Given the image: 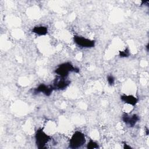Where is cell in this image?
<instances>
[{
	"mask_svg": "<svg viewBox=\"0 0 149 149\" xmlns=\"http://www.w3.org/2000/svg\"><path fill=\"white\" fill-rule=\"evenodd\" d=\"M79 69L73 66L69 62H66L59 64L55 69V73L60 77H67L70 72L79 73Z\"/></svg>",
	"mask_w": 149,
	"mask_h": 149,
	"instance_id": "obj_1",
	"label": "cell"
},
{
	"mask_svg": "<svg viewBox=\"0 0 149 149\" xmlns=\"http://www.w3.org/2000/svg\"><path fill=\"white\" fill-rule=\"evenodd\" d=\"M86 143V137L83 133L80 131H76L72 136L70 140L69 147L72 149L80 148Z\"/></svg>",
	"mask_w": 149,
	"mask_h": 149,
	"instance_id": "obj_2",
	"label": "cell"
},
{
	"mask_svg": "<svg viewBox=\"0 0 149 149\" xmlns=\"http://www.w3.org/2000/svg\"><path fill=\"white\" fill-rule=\"evenodd\" d=\"M51 137L47 134L42 129H38L35 134L36 144L38 148L42 149L46 148L47 144L51 140Z\"/></svg>",
	"mask_w": 149,
	"mask_h": 149,
	"instance_id": "obj_3",
	"label": "cell"
},
{
	"mask_svg": "<svg viewBox=\"0 0 149 149\" xmlns=\"http://www.w3.org/2000/svg\"><path fill=\"white\" fill-rule=\"evenodd\" d=\"M73 41L79 47L85 48H93L95 45V40L77 35H74L73 36Z\"/></svg>",
	"mask_w": 149,
	"mask_h": 149,
	"instance_id": "obj_4",
	"label": "cell"
},
{
	"mask_svg": "<svg viewBox=\"0 0 149 149\" xmlns=\"http://www.w3.org/2000/svg\"><path fill=\"white\" fill-rule=\"evenodd\" d=\"M70 84V81L66 79V77H62L57 76L53 81L52 85L54 90H63L66 88Z\"/></svg>",
	"mask_w": 149,
	"mask_h": 149,
	"instance_id": "obj_5",
	"label": "cell"
},
{
	"mask_svg": "<svg viewBox=\"0 0 149 149\" xmlns=\"http://www.w3.org/2000/svg\"><path fill=\"white\" fill-rule=\"evenodd\" d=\"M122 119L126 125L132 127L140 120V117L137 114L129 115L127 113H125L122 115Z\"/></svg>",
	"mask_w": 149,
	"mask_h": 149,
	"instance_id": "obj_6",
	"label": "cell"
},
{
	"mask_svg": "<svg viewBox=\"0 0 149 149\" xmlns=\"http://www.w3.org/2000/svg\"><path fill=\"white\" fill-rule=\"evenodd\" d=\"M54 90V89L52 85H46L44 83H41L33 90V93L34 94L42 93L45 95L49 97Z\"/></svg>",
	"mask_w": 149,
	"mask_h": 149,
	"instance_id": "obj_7",
	"label": "cell"
},
{
	"mask_svg": "<svg viewBox=\"0 0 149 149\" xmlns=\"http://www.w3.org/2000/svg\"><path fill=\"white\" fill-rule=\"evenodd\" d=\"M120 100L125 103L132 106L136 105L139 101V99L133 95H127V94L121 95Z\"/></svg>",
	"mask_w": 149,
	"mask_h": 149,
	"instance_id": "obj_8",
	"label": "cell"
},
{
	"mask_svg": "<svg viewBox=\"0 0 149 149\" xmlns=\"http://www.w3.org/2000/svg\"><path fill=\"white\" fill-rule=\"evenodd\" d=\"M31 32L40 36H45L48 33V28L44 26H35L32 29Z\"/></svg>",
	"mask_w": 149,
	"mask_h": 149,
	"instance_id": "obj_9",
	"label": "cell"
},
{
	"mask_svg": "<svg viewBox=\"0 0 149 149\" xmlns=\"http://www.w3.org/2000/svg\"><path fill=\"white\" fill-rule=\"evenodd\" d=\"M99 147L98 144L97 142L93 141V140H90L87 144V148L88 149H93V148H98Z\"/></svg>",
	"mask_w": 149,
	"mask_h": 149,
	"instance_id": "obj_10",
	"label": "cell"
},
{
	"mask_svg": "<svg viewBox=\"0 0 149 149\" xmlns=\"http://www.w3.org/2000/svg\"><path fill=\"white\" fill-rule=\"evenodd\" d=\"M130 55V52L129 50L127 48H126L123 51H119V56L121 58H127Z\"/></svg>",
	"mask_w": 149,
	"mask_h": 149,
	"instance_id": "obj_11",
	"label": "cell"
},
{
	"mask_svg": "<svg viewBox=\"0 0 149 149\" xmlns=\"http://www.w3.org/2000/svg\"><path fill=\"white\" fill-rule=\"evenodd\" d=\"M107 80L108 81V83L110 86H113L115 81V79L112 74H109L107 77Z\"/></svg>",
	"mask_w": 149,
	"mask_h": 149,
	"instance_id": "obj_12",
	"label": "cell"
},
{
	"mask_svg": "<svg viewBox=\"0 0 149 149\" xmlns=\"http://www.w3.org/2000/svg\"><path fill=\"white\" fill-rule=\"evenodd\" d=\"M123 148H125V149H131L132 148L130 146L127 144L125 142H124L123 143Z\"/></svg>",
	"mask_w": 149,
	"mask_h": 149,
	"instance_id": "obj_13",
	"label": "cell"
},
{
	"mask_svg": "<svg viewBox=\"0 0 149 149\" xmlns=\"http://www.w3.org/2000/svg\"><path fill=\"white\" fill-rule=\"evenodd\" d=\"M146 50H147V51L148 52V43L146 45Z\"/></svg>",
	"mask_w": 149,
	"mask_h": 149,
	"instance_id": "obj_14",
	"label": "cell"
},
{
	"mask_svg": "<svg viewBox=\"0 0 149 149\" xmlns=\"http://www.w3.org/2000/svg\"><path fill=\"white\" fill-rule=\"evenodd\" d=\"M146 135H148V129H147L146 130Z\"/></svg>",
	"mask_w": 149,
	"mask_h": 149,
	"instance_id": "obj_15",
	"label": "cell"
}]
</instances>
